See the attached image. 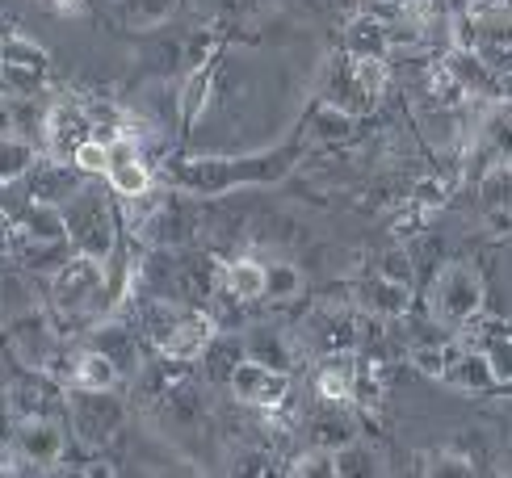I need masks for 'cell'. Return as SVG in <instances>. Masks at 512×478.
<instances>
[{
    "label": "cell",
    "mask_w": 512,
    "mask_h": 478,
    "mask_svg": "<svg viewBox=\"0 0 512 478\" xmlns=\"http://www.w3.org/2000/svg\"><path fill=\"white\" fill-rule=\"evenodd\" d=\"M298 160V147H277V151H261V156H198L185 160L177 168V185L194 198H219L240 185H273L282 181Z\"/></svg>",
    "instance_id": "1"
},
{
    "label": "cell",
    "mask_w": 512,
    "mask_h": 478,
    "mask_svg": "<svg viewBox=\"0 0 512 478\" xmlns=\"http://www.w3.org/2000/svg\"><path fill=\"white\" fill-rule=\"evenodd\" d=\"M483 302H487V286H483V273L471 265V260H450V265L437 269L433 286H429L433 323L462 332L483 315Z\"/></svg>",
    "instance_id": "2"
},
{
    "label": "cell",
    "mask_w": 512,
    "mask_h": 478,
    "mask_svg": "<svg viewBox=\"0 0 512 478\" xmlns=\"http://www.w3.org/2000/svg\"><path fill=\"white\" fill-rule=\"evenodd\" d=\"M63 227H68L72 252L110 260L118 248V219L110 210V198L97 185H80L68 202H63Z\"/></svg>",
    "instance_id": "3"
},
{
    "label": "cell",
    "mask_w": 512,
    "mask_h": 478,
    "mask_svg": "<svg viewBox=\"0 0 512 478\" xmlns=\"http://www.w3.org/2000/svg\"><path fill=\"white\" fill-rule=\"evenodd\" d=\"M105 294H110V273H105V260L72 252L63 265L51 273V311L59 319H80L93 315Z\"/></svg>",
    "instance_id": "4"
},
{
    "label": "cell",
    "mask_w": 512,
    "mask_h": 478,
    "mask_svg": "<svg viewBox=\"0 0 512 478\" xmlns=\"http://www.w3.org/2000/svg\"><path fill=\"white\" fill-rule=\"evenodd\" d=\"M63 416H68V428L80 445L101 449L105 441H114L122 424H126V403L114 395V390H80L72 386L68 399H63Z\"/></svg>",
    "instance_id": "5"
},
{
    "label": "cell",
    "mask_w": 512,
    "mask_h": 478,
    "mask_svg": "<svg viewBox=\"0 0 512 478\" xmlns=\"http://www.w3.org/2000/svg\"><path fill=\"white\" fill-rule=\"evenodd\" d=\"M47 72H51L47 47H38L26 34H5V42H0V80H5L9 97H38Z\"/></svg>",
    "instance_id": "6"
},
{
    "label": "cell",
    "mask_w": 512,
    "mask_h": 478,
    "mask_svg": "<svg viewBox=\"0 0 512 478\" xmlns=\"http://www.w3.org/2000/svg\"><path fill=\"white\" fill-rule=\"evenodd\" d=\"M227 386H231V395H236V403L256 407V411H277L290 403V369H273L252 357L236 361Z\"/></svg>",
    "instance_id": "7"
},
{
    "label": "cell",
    "mask_w": 512,
    "mask_h": 478,
    "mask_svg": "<svg viewBox=\"0 0 512 478\" xmlns=\"http://www.w3.org/2000/svg\"><path fill=\"white\" fill-rule=\"evenodd\" d=\"M9 328V349L13 357L26 365V369H42V374H51V365L59 357V336H55V323L47 311H26L5 323Z\"/></svg>",
    "instance_id": "8"
},
{
    "label": "cell",
    "mask_w": 512,
    "mask_h": 478,
    "mask_svg": "<svg viewBox=\"0 0 512 478\" xmlns=\"http://www.w3.org/2000/svg\"><path fill=\"white\" fill-rule=\"evenodd\" d=\"M63 449H68V432H63V424L51 420V416H30V420L17 424V437H13L9 453H17V462H26V466L51 470V466H59Z\"/></svg>",
    "instance_id": "9"
},
{
    "label": "cell",
    "mask_w": 512,
    "mask_h": 478,
    "mask_svg": "<svg viewBox=\"0 0 512 478\" xmlns=\"http://www.w3.org/2000/svg\"><path fill=\"white\" fill-rule=\"evenodd\" d=\"M215 332H219V323L210 315H202V311H177L173 328H168L164 340H160V353H164V361L189 365V361H198L206 353V344L215 340Z\"/></svg>",
    "instance_id": "10"
},
{
    "label": "cell",
    "mask_w": 512,
    "mask_h": 478,
    "mask_svg": "<svg viewBox=\"0 0 512 478\" xmlns=\"http://www.w3.org/2000/svg\"><path fill=\"white\" fill-rule=\"evenodd\" d=\"M26 193H30V202H51V206H63L72 198V193L84 185L80 181V172L68 164V160H47V164H30L26 177Z\"/></svg>",
    "instance_id": "11"
},
{
    "label": "cell",
    "mask_w": 512,
    "mask_h": 478,
    "mask_svg": "<svg viewBox=\"0 0 512 478\" xmlns=\"http://www.w3.org/2000/svg\"><path fill=\"white\" fill-rule=\"evenodd\" d=\"M357 382H361V365L353 357V349L328 353V361L319 365L315 374V395L328 403H353L357 399Z\"/></svg>",
    "instance_id": "12"
},
{
    "label": "cell",
    "mask_w": 512,
    "mask_h": 478,
    "mask_svg": "<svg viewBox=\"0 0 512 478\" xmlns=\"http://www.w3.org/2000/svg\"><path fill=\"white\" fill-rule=\"evenodd\" d=\"M479 206H483V219L496 231L512 227V160L492 164L479 177Z\"/></svg>",
    "instance_id": "13"
},
{
    "label": "cell",
    "mask_w": 512,
    "mask_h": 478,
    "mask_svg": "<svg viewBox=\"0 0 512 478\" xmlns=\"http://www.w3.org/2000/svg\"><path fill=\"white\" fill-rule=\"evenodd\" d=\"M307 432H311V445L319 449H340L357 441V420L349 416V403H328L319 399V407L307 416Z\"/></svg>",
    "instance_id": "14"
},
{
    "label": "cell",
    "mask_w": 512,
    "mask_h": 478,
    "mask_svg": "<svg viewBox=\"0 0 512 478\" xmlns=\"http://www.w3.org/2000/svg\"><path fill=\"white\" fill-rule=\"evenodd\" d=\"M441 382L466 390V395H487V390H496V378H492V365H487V357L475 349V344H462V340H458L450 365H445Z\"/></svg>",
    "instance_id": "15"
},
{
    "label": "cell",
    "mask_w": 512,
    "mask_h": 478,
    "mask_svg": "<svg viewBox=\"0 0 512 478\" xmlns=\"http://www.w3.org/2000/svg\"><path fill=\"white\" fill-rule=\"evenodd\" d=\"M55 399H59V386L51 382V374H42V369H30L26 378H17V382L9 386V395H5V403L17 411L21 420H30V416H51Z\"/></svg>",
    "instance_id": "16"
},
{
    "label": "cell",
    "mask_w": 512,
    "mask_h": 478,
    "mask_svg": "<svg viewBox=\"0 0 512 478\" xmlns=\"http://www.w3.org/2000/svg\"><path fill=\"white\" fill-rule=\"evenodd\" d=\"M340 51L349 59H387L391 55V26L387 21H378L374 13H361L345 26V42H340Z\"/></svg>",
    "instance_id": "17"
},
{
    "label": "cell",
    "mask_w": 512,
    "mask_h": 478,
    "mask_svg": "<svg viewBox=\"0 0 512 478\" xmlns=\"http://www.w3.org/2000/svg\"><path fill=\"white\" fill-rule=\"evenodd\" d=\"M324 101L336 105V110H345V114H361V110H374V105L366 101V93H361V84H357V72H353V59L340 51L332 55L328 63V80H324Z\"/></svg>",
    "instance_id": "18"
},
{
    "label": "cell",
    "mask_w": 512,
    "mask_h": 478,
    "mask_svg": "<svg viewBox=\"0 0 512 478\" xmlns=\"http://www.w3.org/2000/svg\"><path fill=\"white\" fill-rule=\"evenodd\" d=\"M38 307H42V294L34 286V273L0 265V323H9L26 311H38Z\"/></svg>",
    "instance_id": "19"
},
{
    "label": "cell",
    "mask_w": 512,
    "mask_h": 478,
    "mask_svg": "<svg viewBox=\"0 0 512 478\" xmlns=\"http://www.w3.org/2000/svg\"><path fill=\"white\" fill-rule=\"evenodd\" d=\"M215 93V63H194L177 93V114H181V126H194L202 114H206V101Z\"/></svg>",
    "instance_id": "20"
},
{
    "label": "cell",
    "mask_w": 512,
    "mask_h": 478,
    "mask_svg": "<svg viewBox=\"0 0 512 478\" xmlns=\"http://www.w3.org/2000/svg\"><path fill=\"white\" fill-rule=\"evenodd\" d=\"M361 307H366L370 315H378V319H403V315H408V307H412V290L395 286V281L374 273L366 286H361Z\"/></svg>",
    "instance_id": "21"
},
{
    "label": "cell",
    "mask_w": 512,
    "mask_h": 478,
    "mask_svg": "<svg viewBox=\"0 0 512 478\" xmlns=\"http://www.w3.org/2000/svg\"><path fill=\"white\" fill-rule=\"evenodd\" d=\"M244 344V357L261 361V365H273V369H294V344L286 340V332L277 328H248L240 336Z\"/></svg>",
    "instance_id": "22"
},
{
    "label": "cell",
    "mask_w": 512,
    "mask_h": 478,
    "mask_svg": "<svg viewBox=\"0 0 512 478\" xmlns=\"http://www.w3.org/2000/svg\"><path fill=\"white\" fill-rule=\"evenodd\" d=\"M223 290H227V298H236V302L265 298V265L261 260H252V256L227 260L223 265Z\"/></svg>",
    "instance_id": "23"
},
{
    "label": "cell",
    "mask_w": 512,
    "mask_h": 478,
    "mask_svg": "<svg viewBox=\"0 0 512 478\" xmlns=\"http://www.w3.org/2000/svg\"><path fill=\"white\" fill-rule=\"evenodd\" d=\"M118 382H122V369L101 349H84L72 361V386L80 390H118Z\"/></svg>",
    "instance_id": "24"
},
{
    "label": "cell",
    "mask_w": 512,
    "mask_h": 478,
    "mask_svg": "<svg viewBox=\"0 0 512 478\" xmlns=\"http://www.w3.org/2000/svg\"><path fill=\"white\" fill-rule=\"evenodd\" d=\"M9 227L21 235H34V239H68L63 206H51V202H26V210H21Z\"/></svg>",
    "instance_id": "25"
},
{
    "label": "cell",
    "mask_w": 512,
    "mask_h": 478,
    "mask_svg": "<svg viewBox=\"0 0 512 478\" xmlns=\"http://www.w3.org/2000/svg\"><path fill=\"white\" fill-rule=\"evenodd\" d=\"M105 185H110V193H114V198H122V202L143 198V193L152 189V168H147V156L126 160V164H110V172H105Z\"/></svg>",
    "instance_id": "26"
},
{
    "label": "cell",
    "mask_w": 512,
    "mask_h": 478,
    "mask_svg": "<svg viewBox=\"0 0 512 478\" xmlns=\"http://www.w3.org/2000/svg\"><path fill=\"white\" fill-rule=\"evenodd\" d=\"M97 340H93V349H101L105 357H110L122 374L126 369H135L139 365V344H135V332H126V328H118V323H105V328H97L93 332Z\"/></svg>",
    "instance_id": "27"
},
{
    "label": "cell",
    "mask_w": 512,
    "mask_h": 478,
    "mask_svg": "<svg viewBox=\"0 0 512 478\" xmlns=\"http://www.w3.org/2000/svg\"><path fill=\"white\" fill-rule=\"evenodd\" d=\"M479 353L492 365V378H496V390H512V336L504 328H487Z\"/></svg>",
    "instance_id": "28"
},
{
    "label": "cell",
    "mask_w": 512,
    "mask_h": 478,
    "mask_svg": "<svg viewBox=\"0 0 512 478\" xmlns=\"http://www.w3.org/2000/svg\"><path fill=\"white\" fill-rule=\"evenodd\" d=\"M349 135H353V114L336 110V105H328V101H319V105H315V114H311V130H307V139H319V143H340V139H349Z\"/></svg>",
    "instance_id": "29"
},
{
    "label": "cell",
    "mask_w": 512,
    "mask_h": 478,
    "mask_svg": "<svg viewBox=\"0 0 512 478\" xmlns=\"http://www.w3.org/2000/svg\"><path fill=\"white\" fill-rule=\"evenodd\" d=\"M244 357V344H240V336H219L215 332V340L206 344V353L198 357V361H206V374L215 378V382H227L231 378V369H236V361Z\"/></svg>",
    "instance_id": "30"
},
{
    "label": "cell",
    "mask_w": 512,
    "mask_h": 478,
    "mask_svg": "<svg viewBox=\"0 0 512 478\" xmlns=\"http://www.w3.org/2000/svg\"><path fill=\"white\" fill-rule=\"evenodd\" d=\"M38 160V147L21 135H0V181L26 177L30 164Z\"/></svg>",
    "instance_id": "31"
},
{
    "label": "cell",
    "mask_w": 512,
    "mask_h": 478,
    "mask_svg": "<svg viewBox=\"0 0 512 478\" xmlns=\"http://www.w3.org/2000/svg\"><path fill=\"white\" fill-rule=\"evenodd\" d=\"M303 273H298V265H290V260H273V265H265V298L273 302H294L298 294H303Z\"/></svg>",
    "instance_id": "32"
},
{
    "label": "cell",
    "mask_w": 512,
    "mask_h": 478,
    "mask_svg": "<svg viewBox=\"0 0 512 478\" xmlns=\"http://www.w3.org/2000/svg\"><path fill=\"white\" fill-rule=\"evenodd\" d=\"M353 72H357V84H361V93H366L370 105H378L387 97V84H391L387 59H353Z\"/></svg>",
    "instance_id": "33"
},
{
    "label": "cell",
    "mask_w": 512,
    "mask_h": 478,
    "mask_svg": "<svg viewBox=\"0 0 512 478\" xmlns=\"http://www.w3.org/2000/svg\"><path fill=\"white\" fill-rule=\"evenodd\" d=\"M80 177H105V168H110V156H105V139L97 135H84L76 147H72V160H68Z\"/></svg>",
    "instance_id": "34"
},
{
    "label": "cell",
    "mask_w": 512,
    "mask_h": 478,
    "mask_svg": "<svg viewBox=\"0 0 512 478\" xmlns=\"http://www.w3.org/2000/svg\"><path fill=\"white\" fill-rule=\"evenodd\" d=\"M332 466H336V478H345V474H378L374 449H366L361 441H349V445L332 449Z\"/></svg>",
    "instance_id": "35"
},
{
    "label": "cell",
    "mask_w": 512,
    "mask_h": 478,
    "mask_svg": "<svg viewBox=\"0 0 512 478\" xmlns=\"http://www.w3.org/2000/svg\"><path fill=\"white\" fill-rule=\"evenodd\" d=\"M286 474H294V478H315V474H324V478H336V466H332V449H319V445H311L307 453H294L290 458V466H286Z\"/></svg>",
    "instance_id": "36"
},
{
    "label": "cell",
    "mask_w": 512,
    "mask_h": 478,
    "mask_svg": "<svg viewBox=\"0 0 512 478\" xmlns=\"http://www.w3.org/2000/svg\"><path fill=\"white\" fill-rule=\"evenodd\" d=\"M420 470H424V474H454V478H471L479 466H475V458H466V453L441 449V453H429Z\"/></svg>",
    "instance_id": "37"
},
{
    "label": "cell",
    "mask_w": 512,
    "mask_h": 478,
    "mask_svg": "<svg viewBox=\"0 0 512 478\" xmlns=\"http://www.w3.org/2000/svg\"><path fill=\"white\" fill-rule=\"evenodd\" d=\"M378 273L387 277V281H395V286H408V290H412V281H416V260H412L408 248H391V252H382Z\"/></svg>",
    "instance_id": "38"
},
{
    "label": "cell",
    "mask_w": 512,
    "mask_h": 478,
    "mask_svg": "<svg viewBox=\"0 0 512 478\" xmlns=\"http://www.w3.org/2000/svg\"><path fill=\"white\" fill-rule=\"evenodd\" d=\"M173 9H177V0H131V26L156 30L173 17Z\"/></svg>",
    "instance_id": "39"
},
{
    "label": "cell",
    "mask_w": 512,
    "mask_h": 478,
    "mask_svg": "<svg viewBox=\"0 0 512 478\" xmlns=\"http://www.w3.org/2000/svg\"><path fill=\"white\" fill-rule=\"evenodd\" d=\"M17 424H21V416L5 403V395H0V458L13 449V437H17Z\"/></svg>",
    "instance_id": "40"
},
{
    "label": "cell",
    "mask_w": 512,
    "mask_h": 478,
    "mask_svg": "<svg viewBox=\"0 0 512 478\" xmlns=\"http://www.w3.org/2000/svg\"><path fill=\"white\" fill-rule=\"evenodd\" d=\"M0 135H13V110H9V93H0Z\"/></svg>",
    "instance_id": "41"
},
{
    "label": "cell",
    "mask_w": 512,
    "mask_h": 478,
    "mask_svg": "<svg viewBox=\"0 0 512 478\" xmlns=\"http://www.w3.org/2000/svg\"><path fill=\"white\" fill-rule=\"evenodd\" d=\"M194 9H210V5H219V0H189Z\"/></svg>",
    "instance_id": "42"
},
{
    "label": "cell",
    "mask_w": 512,
    "mask_h": 478,
    "mask_svg": "<svg viewBox=\"0 0 512 478\" xmlns=\"http://www.w3.org/2000/svg\"><path fill=\"white\" fill-rule=\"evenodd\" d=\"M0 42H5V34H0Z\"/></svg>",
    "instance_id": "43"
}]
</instances>
